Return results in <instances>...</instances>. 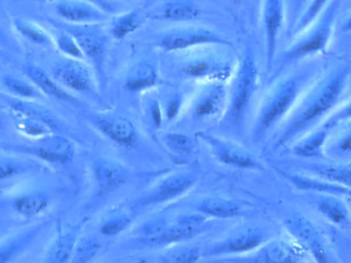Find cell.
Wrapping results in <instances>:
<instances>
[{
	"label": "cell",
	"mask_w": 351,
	"mask_h": 263,
	"mask_svg": "<svg viewBox=\"0 0 351 263\" xmlns=\"http://www.w3.org/2000/svg\"><path fill=\"white\" fill-rule=\"evenodd\" d=\"M308 171L319 177L341 184L351 190V161L350 163H311Z\"/></svg>",
	"instance_id": "cell-34"
},
{
	"label": "cell",
	"mask_w": 351,
	"mask_h": 263,
	"mask_svg": "<svg viewBox=\"0 0 351 263\" xmlns=\"http://www.w3.org/2000/svg\"><path fill=\"white\" fill-rule=\"evenodd\" d=\"M342 30L346 31V32H350V31H351V14L350 16H348V20L346 21V23H344L343 28H342Z\"/></svg>",
	"instance_id": "cell-50"
},
{
	"label": "cell",
	"mask_w": 351,
	"mask_h": 263,
	"mask_svg": "<svg viewBox=\"0 0 351 263\" xmlns=\"http://www.w3.org/2000/svg\"><path fill=\"white\" fill-rule=\"evenodd\" d=\"M339 8L340 0H332L313 24L295 37L294 43L285 52L282 68L327 49L333 35Z\"/></svg>",
	"instance_id": "cell-3"
},
{
	"label": "cell",
	"mask_w": 351,
	"mask_h": 263,
	"mask_svg": "<svg viewBox=\"0 0 351 263\" xmlns=\"http://www.w3.org/2000/svg\"><path fill=\"white\" fill-rule=\"evenodd\" d=\"M331 1L332 0H311L306 10L302 12L296 24L290 31L291 36L295 38V37L301 34L303 31L306 30L321 16L322 12L325 10V8L329 5Z\"/></svg>",
	"instance_id": "cell-38"
},
{
	"label": "cell",
	"mask_w": 351,
	"mask_h": 263,
	"mask_svg": "<svg viewBox=\"0 0 351 263\" xmlns=\"http://www.w3.org/2000/svg\"><path fill=\"white\" fill-rule=\"evenodd\" d=\"M43 170L45 163L33 157L10 151H0V181L39 173Z\"/></svg>",
	"instance_id": "cell-24"
},
{
	"label": "cell",
	"mask_w": 351,
	"mask_h": 263,
	"mask_svg": "<svg viewBox=\"0 0 351 263\" xmlns=\"http://www.w3.org/2000/svg\"><path fill=\"white\" fill-rule=\"evenodd\" d=\"M200 10L191 0H169L160 6L154 18L171 22H190L199 16Z\"/></svg>",
	"instance_id": "cell-32"
},
{
	"label": "cell",
	"mask_w": 351,
	"mask_h": 263,
	"mask_svg": "<svg viewBox=\"0 0 351 263\" xmlns=\"http://www.w3.org/2000/svg\"><path fill=\"white\" fill-rule=\"evenodd\" d=\"M306 82V74H293L280 78L266 93L254 123L252 131L254 141L263 138L266 133L290 115L304 93Z\"/></svg>",
	"instance_id": "cell-2"
},
{
	"label": "cell",
	"mask_w": 351,
	"mask_h": 263,
	"mask_svg": "<svg viewBox=\"0 0 351 263\" xmlns=\"http://www.w3.org/2000/svg\"><path fill=\"white\" fill-rule=\"evenodd\" d=\"M93 125L105 137L123 147H133L137 142L138 133L135 125L121 115H99Z\"/></svg>",
	"instance_id": "cell-20"
},
{
	"label": "cell",
	"mask_w": 351,
	"mask_h": 263,
	"mask_svg": "<svg viewBox=\"0 0 351 263\" xmlns=\"http://www.w3.org/2000/svg\"><path fill=\"white\" fill-rule=\"evenodd\" d=\"M287 231L313 256L315 262H332L319 229L311 221L299 214L288 217L284 222Z\"/></svg>",
	"instance_id": "cell-14"
},
{
	"label": "cell",
	"mask_w": 351,
	"mask_h": 263,
	"mask_svg": "<svg viewBox=\"0 0 351 263\" xmlns=\"http://www.w3.org/2000/svg\"><path fill=\"white\" fill-rule=\"evenodd\" d=\"M181 99L179 95H174V96L171 97L168 102V108L166 111V115L169 119H173L177 117L182 106Z\"/></svg>",
	"instance_id": "cell-47"
},
{
	"label": "cell",
	"mask_w": 351,
	"mask_h": 263,
	"mask_svg": "<svg viewBox=\"0 0 351 263\" xmlns=\"http://www.w3.org/2000/svg\"><path fill=\"white\" fill-rule=\"evenodd\" d=\"M341 126V131L332 143L330 149L339 155H351V121Z\"/></svg>",
	"instance_id": "cell-44"
},
{
	"label": "cell",
	"mask_w": 351,
	"mask_h": 263,
	"mask_svg": "<svg viewBox=\"0 0 351 263\" xmlns=\"http://www.w3.org/2000/svg\"><path fill=\"white\" fill-rule=\"evenodd\" d=\"M53 22L71 33L77 41L86 60L97 69H102L108 43V36L103 29V24L71 25L60 20Z\"/></svg>",
	"instance_id": "cell-11"
},
{
	"label": "cell",
	"mask_w": 351,
	"mask_h": 263,
	"mask_svg": "<svg viewBox=\"0 0 351 263\" xmlns=\"http://www.w3.org/2000/svg\"><path fill=\"white\" fill-rule=\"evenodd\" d=\"M267 242V235L254 225H241L222 239L208 246L204 251L206 258L241 256L256 251Z\"/></svg>",
	"instance_id": "cell-6"
},
{
	"label": "cell",
	"mask_w": 351,
	"mask_h": 263,
	"mask_svg": "<svg viewBox=\"0 0 351 263\" xmlns=\"http://www.w3.org/2000/svg\"><path fill=\"white\" fill-rule=\"evenodd\" d=\"M250 258H239L237 262L247 260L254 262H297L304 260L305 249L302 246L285 241H267L256 250Z\"/></svg>",
	"instance_id": "cell-22"
},
{
	"label": "cell",
	"mask_w": 351,
	"mask_h": 263,
	"mask_svg": "<svg viewBox=\"0 0 351 263\" xmlns=\"http://www.w3.org/2000/svg\"><path fill=\"white\" fill-rule=\"evenodd\" d=\"M193 209L208 218L233 219L241 215L239 203L221 196H204L193 205Z\"/></svg>",
	"instance_id": "cell-26"
},
{
	"label": "cell",
	"mask_w": 351,
	"mask_h": 263,
	"mask_svg": "<svg viewBox=\"0 0 351 263\" xmlns=\"http://www.w3.org/2000/svg\"><path fill=\"white\" fill-rule=\"evenodd\" d=\"M86 1L92 2V3L96 4L97 6L101 8V10L106 12L107 14H114L115 10L113 8L112 4L108 1V0H86Z\"/></svg>",
	"instance_id": "cell-48"
},
{
	"label": "cell",
	"mask_w": 351,
	"mask_h": 263,
	"mask_svg": "<svg viewBox=\"0 0 351 263\" xmlns=\"http://www.w3.org/2000/svg\"><path fill=\"white\" fill-rule=\"evenodd\" d=\"M197 136L208 147L213 157L222 165L237 169H262L261 163L257 159L239 143L210 133H198Z\"/></svg>",
	"instance_id": "cell-10"
},
{
	"label": "cell",
	"mask_w": 351,
	"mask_h": 263,
	"mask_svg": "<svg viewBox=\"0 0 351 263\" xmlns=\"http://www.w3.org/2000/svg\"><path fill=\"white\" fill-rule=\"evenodd\" d=\"M3 105V102H2L1 100H0V129H2V128L4 127Z\"/></svg>",
	"instance_id": "cell-49"
},
{
	"label": "cell",
	"mask_w": 351,
	"mask_h": 263,
	"mask_svg": "<svg viewBox=\"0 0 351 263\" xmlns=\"http://www.w3.org/2000/svg\"><path fill=\"white\" fill-rule=\"evenodd\" d=\"M230 1L235 2V3H237V2L243 1V0H230Z\"/></svg>",
	"instance_id": "cell-52"
},
{
	"label": "cell",
	"mask_w": 351,
	"mask_h": 263,
	"mask_svg": "<svg viewBox=\"0 0 351 263\" xmlns=\"http://www.w3.org/2000/svg\"><path fill=\"white\" fill-rule=\"evenodd\" d=\"M100 250V243L96 238L80 237L71 262H88L97 255Z\"/></svg>",
	"instance_id": "cell-41"
},
{
	"label": "cell",
	"mask_w": 351,
	"mask_h": 263,
	"mask_svg": "<svg viewBox=\"0 0 351 263\" xmlns=\"http://www.w3.org/2000/svg\"><path fill=\"white\" fill-rule=\"evenodd\" d=\"M158 69L154 62L142 60L132 66L125 78V88L131 92H143L158 84Z\"/></svg>",
	"instance_id": "cell-27"
},
{
	"label": "cell",
	"mask_w": 351,
	"mask_h": 263,
	"mask_svg": "<svg viewBox=\"0 0 351 263\" xmlns=\"http://www.w3.org/2000/svg\"><path fill=\"white\" fill-rule=\"evenodd\" d=\"M51 220H41L16 229L0 240V263L14 262L24 255L49 229Z\"/></svg>",
	"instance_id": "cell-16"
},
{
	"label": "cell",
	"mask_w": 351,
	"mask_h": 263,
	"mask_svg": "<svg viewBox=\"0 0 351 263\" xmlns=\"http://www.w3.org/2000/svg\"><path fill=\"white\" fill-rule=\"evenodd\" d=\"M141 26L139 10H132L121 12L111 19L109 22V33L115 39H123L136 32Z\"/></svg>",
	"instance_id": "cell-36"
},
{
	"label": "cell",
	"mask_w": 351,
	"mask_h": 263,
	"mask_svg": "<svg viewBox=\"0 0 351 263\" xmlns=\"http://www.w3.org/2000/svg\"><path fill=\"white\" fill-rule=\"evenodd\" d=\"M204 256V252L198 247H190V246H184V247L172 248L167 253L162 254L160 258V262L168 263H186L196 262L202 260Z\"/></svg>",
	"instance_id": "cell-40"
},
{
	"label": "cell",
	"mask_w": 351,
	"mask_h": 263,
	"mask_svg": "<svg viewBox=\"0 0 351 263\" xmlns=\"http://www.w3.org/2000/svg\"><path fill=\"white\" fill-rule=\"evenodd\" d=\"M190 106L192 119L198 122H208L224 115L228 100L226 82H202Z\"/></svg>",
	"instance_id": "cell-12"
},
{
	"label": "cell",
	"mask_w": 351,
	"mask_h": 263,
	"mask_svg": "<svg viewBox=\"0 0 351 263\" xmlns=\"http://www.w3.org/2000/svg\"><path fill=\"white\" fill-rule=\"evenodd\" d=\"M208 219V217L196 211L178 215L173 221L167 222L162 235L154 244L170 246L189 241L206 231Z\"/></svg>",
	"instance_id": "cell-17"
},
{
	"label": "cell",
	"mask_w": 351,
	"mask_h": 263,
	"mask_svg": "<svg viewBox=\"0 0 351 263\" xmlns=\"http://www.w3.org/2000/svg\"><path fill=\"white\" fill-rule=\"evenodd\" d=\"M51 74L69 92L84 96H94L97 94L94 73L84 60L71 59L62 56L51 65Z\"/></svg>",
	"instance_id": "cell-8"
},
{
	"label": "cell",
	"mask_w": 351,
	"mask_h": 263,
	"mask_svg": "<svg viewBox=\"0 0 351 263\" xmlns=\"http://www.w3.org/2000/svg\"><path fill=\"white\" fill-rule=\"evenodd\" d=\"M210 45H231V43L216 31L202 26H184L171 29L158 41V47L167 53L190 51Z\"/></svg>",
	"instance_id": "cell-7"
},
{
	"label": "cell",
	"mask_w": 351,
	"mask_h": 263,
	"mask_svg": "<svg viewBox=\"0 0 351 263\" xmlns=\"http://www.w3.org/2000/svg\"><path fill=\"white\" fill-rule=\"evenodd\" d=\"M351 121V99L344 103L339 108L336 109L333 113H330L329 117L325 119L322 127L327 130H332L334 128L339 127L343 124Z\"/></svg>",
	"instance_id": "cell-43"
},
{
	"label": "cell",
	"mask_w": 351,
	"mask_h": 263,
	"mask_svg": "<svg viewBox=\"0 0 351 263\" xmlns=\"http://www.w3.org/2000/svg\"><path fill=\"white\" fill-rule=\"evenodd\" d=\"M6 52H4L3 49H0V58H5L6 57Z\"/></svg>",
	"instance_id": "cell-51"
},
{
	"label": "cell",
	"mask_w": 351,
	"mask_h": 263,
	"mask_svg": "<svg viewBox=\"0 0 351 263\" xmlns=\"http://www.w3.org/2000/svg\"><path fill=\"white\" fill-rule=\"evenodd\" d=\"M262 25L265 36V64L271 71L280 33L287 22L286 0H262Z\"/></svg>",
	"instance_id": "cell-13"
},
{
	"label": "cell",
	"mask_w": 351,
	"mask_h": 263,
	"mask_svg": "<svg viewBox=\"0 0 351 263\" xmlns=\"http://www.w3.org/2000/svg\"><path fill=\"white\" fill-rule=\"evenodd\" d=\"M324 217L336 227L351 229V210L338 196H325L317 204Z\"/></svg>",
	"instance_id": "cell-31"
},
{
	"label": "cell",
	"mask_w": 351,
	"mask_h": 263,
	"mask_svg": "<svg viewBox=\"0 0 351 263\" xmlns=\"http://www.w3.org/2000/svg\"><path fill=\"white\" fill-rule=\"evenodd\" d=\"M130 223H131V217L125 213H119L104 221V223L101 225L100 231L106 237H114L127 229Z\"/></svg>",
	"instance_id": "cell-42"
},
{
	"label": "cell",
	"mask_w": 351,
	"mask_h": 263,
	"mask_svg": "<svg viewBox=\"0 0 351 263\" xmlns=\"http://www.w3.org/2000/svg\"><path fill=\"white\" fill-rule=\"evenodd\" d=\"M162 142L177 155H188L196 149V141L189 135L180 132H167L162 136Z\"/></svg>",
	"instance_id": "cell-39"
},
{
	"label": "cell",
	"mask_w": 351,
	"mask_h": 263,
	"mask_svg": "<svg viewBox=\"0 0 351 263\" xmlns=\"http://www.w3.org/2000/svg\"><path fill=\"white\" fill-rule=\"evenodd\" d=\"M348 76L350 68L342 66L328 72L311 84L289 115L286 125L276 139V148L294 142L311 131L322 119H327L343 95Z\"/></svg>",
	"instance_id": "cell-1"
},
{
	"label": "cell",
	"mask_w": 351,
	"mask_h": 263,
	"mask_svg": "<svg viewBox=\"0 0 351 263\" xmlns=\"http://www.w3.org/2000/svg\"><path fill=\"white\" fill-rule=\"evenodd\" d=\"M0 147V150L27 155L45 165H67L73 159L76 152L73 141L59 133H53L37 140H29L27 143L5 144Z\"/></svg>",
	"instance_id": "cell-5"
},
{
	"label": "cell",
	"mask_w": 351,
	"mask_h": 263,
	"mask_svg": "<svg viewBox=\"0 0 351 263\" xmlns=\"http://www.w3.org/2000/svg\"><path fill=\"white\" fill-rule=\"evenodd\" d=\"M195 174L192 172H178L162 179L142 201V206L165 204L189 192L196 183Z\"/></svg>",
	"instance_id": "cell-19"
},
{
	"label": "cell",
	"mask_w": 351,
	"mask_h": 263,
	"mask_svg": "<svg viewBox=\"0 0 351 263\" xmlns=\"http://www.w3.org/2000/svg\"><path fill=\"white\" fill-rule=\"evenodd\" d=\"M259 84V68L251 49L243 54L234 74L232 86L228 91V100L224 117L231 124L243 121Z\"/></svg>",
	"instance_id": "cell-4"
},
{
	"label": "cell",
	"mask_w": 351,
	"mask_h": 263,
	"mask_svg": "<svg viewBox=\"0 0 351 263\" xmlns=\"http://www.w3.org/2000/svg\"><path fill=\"white\" fill-rule=\"evenodd\" d=\"M0 49H3L6 53L8 52L19 53L21 51L20 45L16 43V39H14V37L6 31L1 23H0Z\"/></svg>",
	"instance_id": "cell-46"
},
{
	"label": "cell",
	"mask_w": 351,
	"mask_h": 263,
	"mask_svg": "<svg viewBox=\"0 0 351 263\" xmlns=\"http://www.w3.org/2000/svg\"><path fill=\"white\" fill-rule=\"evenodd\" d=\"M290 180L297 188L304 192H315L324 196H351L350 188L319 176L292 175L290 176Z\"/></svg>",
	"instance_id": "cell-29"
},
{
	"label": "cell",
	"mask_w": 351,
	"mask_h": 263,
	"mask_svg": "<svg viewBox=\"0 0 351 263\" xmlns=\"http://www.w3.org/2000/svg\"><path fill=\"white\" fill-rule=\"evenodd\" d=\"M82 225L60 229L56 237L47 247L45 255V262L65 263L71 262L74 249L80 237Z\"/></svg>",
	"instance_id": "cell-25"
},
{
	"label": "cell",
	"mask_w": 351,
	"mask_h": 263,
	"mask_svg": "<svg viewBox=\"0 0 351 263\" xmlns=\"http://www.w3.org/2000/svg\"><path fill=\"white\" fill-rule=\"evenodd\" d=\"M12 27L20 36L32 45L38 47L53 45L51 31L47 30L45 27L34 21L18 16L12 20Z\"/></svg>",
	"instance_id": "cell-33"
},
{
	"label": "cell",
	"mask_w": 351,
	"mask_h": 263,
	"mask_svg": "<svg viewBox=\"0 0 351 263\" xmlns=\"http://www.w3.org/2000/svg\"><path fill=\"white\" fill-rule=\"evenodd\" d=\"M311 0H289L287 3V23H288L289 33L300 18L302 12L306 10Z\"/></svg>",
	"instance_id": "cell-45"
},
{
	"label": "cell",
	"mask_w": 351,
	"mask_h": 263,
	"mask_svg": "<svg viewBox=\"0 0 351 263\" xmlns=\"http://www.w3.org/2000/svg\"><path fill=\"white\" fill-rule=\"evenodd\" d=\"M0 84L3 89L4 94L19 100L41 101L45 98V95L25 76L2 74L0 76Z\"/></svg>",
	"instance_id": "cell-28"
},
{
	"label": "cell",
	"mask_w": 351,
	"mask_h": 263,
	"mask_svg": "<svg viewBox=\"0 0 351 263\" xmlns=\"http://www.w3.org/2000/svg\"><path fill=\"white\" fill-rule=\"evenodd\" d=\"M94 177L99 194H105L119 190L127 183L129 172L123 163L106 157L94 161Z\"/></svg>",
	"instance_id": "cell-21"
},
{
	"label": "cell",
	"mask_w": 351,
	"mask_h": 263,
	"mask_svg": "<svg viewBox=\"0 0 351 263\" xmlns=\"http://www.w3.org/2000/svg\"><path fill=\"white\" fill-rule=\"evenodd\" d=\"M51 202L53 196L45 188L34 187L0 201V209L8 210L20 218L34 219L45 214Z\"/></svg>",
	"instance_id": "cell-15"
},
{
	"label": "cell",
	"mask_w": 351,
	"mask_h": 263,
	"mask_svg": "<svg viewBox=\"0 0 351 263\" xmlns=\"http://www.w3.org/2000/svg\"><path fill=\"white\" fill-rule=\"evenodd\" d=\"M51 25L53 26L51 34L53 37V45L57 47L61 55L63 57L86 61V58L75 37L53 21H51Z\"/></svg>",
	"instance_id": "cell-35"
},
{
	"label": "cell",
	"mask_w": 351,
	"mask_h": 263,
	"mask_svg": "<svg viewBox=\"0 0 351 263\" xmlns=\"http://www.w3.org/2000/svg\"><path fill=\"white\" fill-rule=\"evenodd\" d=\"M23 76L30 80L45 97L55 99L60 102L76 103L75 97L61 86L51 73L34 63H27L22 67Z\"/></svg>",
	"instance_id": "cell-23"
},
{
	"label": "cell",
	"mask_w": 351,
	"mask_h": 263,
	"mask_svg": "<svg viewBox=\"0 0 351 263\" xmlns=\"http://www.w3.org/2000/svg\"><path fill=\"white\" fill-rule=\"evenodd\" d=\"M12 117L14 119V127L16 131L27 140H37L57 133L53 131L51 126L35 117H24V115H12Z\"/></svg>",
	"instance_id": "cell-37"
},
{
	"label": "cell",
	"mask_w": 351,
	"mask_h": 263,
	"mask_svg": "<svg viewBox=\"0 0 351 263\" xmlns=\"http://www.w3.org/2000/svg\"><path fill=\"white\" fill-rule=\"evenodd\" d=\"M56 14L62 22L71 25L104 24L110 14L86 0H58Z\"/></svg>",
	"instance_id": "cell-18"
},
{
	"label": "cell",
	"mask_w": 351,
	"mask_h": 263,
	"mask_svg": "<svg viewBox=\"0 0 351 263\" xmlns=\"http://www.w3.org/2000/svg\"><path fill=\"white\" fill-rule=\"evenodd\" d=\"M182 74L200 82H226L232 76V64L226 58L212 52H200L190 56L182 64Z\"/></svg>",
	"instance_id": "cell-9"
},
{
	"label": "cell",
	"mask_w": 351,
	"mask_h": 263,
	"mask_svg": "<svg viewBox=\"0 0 351 263\" xmlns=\"http://www.w3.org/2000/svg\"><path fill=\"white\" fill-rule=\"evenodd\" d=\"M329 140V130L321 127L315 131H309L295 141L292 150L295 155L304 159L322 157Z\"/></svg>",
	"instance_id": "cell-30"
}]
</instances>
